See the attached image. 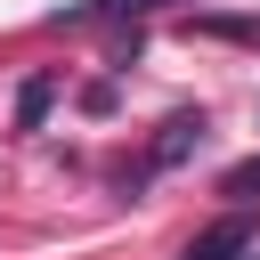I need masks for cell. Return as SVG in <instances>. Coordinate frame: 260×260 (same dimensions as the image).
<instances>
[{"label": "cell", "instance_id": "277c9868", "mask_svg": "<svg viewBox=\"0 0 260 260\" xmlns=\"http://www.w3.org/2000/svg\"><path fill=\"white\" fill-rule=\"evenodd\" d=\"M219 195H228V203H252V195H260V154H252V162H236V171L219 179Z\"/></svg>", "mask_w": 260, "mask_h": 260}, {"label": "cell", "instance_id": "7a4b0ae2", "mask_svg": "<svg viewBox=\"0 0 260 260\" xmlns=\"http://www.w3.org/2000/svg\"><path fill=\"white\" fill-rule=\"evenodd\" d=\"M244 244H252V228H244V211H228V219H211V228H203L179 260H236Z\"/></svg>", "mask_w": 260, "mask_h": 260}, {"label": "cell", "instance_id": "3957f363", "mask_svg": "<svg viewBox=\"0 0 260 260\" xmlns=\"http://www.w3.org/2000/svg\"><path fill=\"white\" fill-rule=\"evenodd\" d=\"M154 8H171V0H73V8H57V24H114V16H154Z\"/></svg>", "mask_w": 260, "mask_h": 260}, {"label": "cell", "instance_id": "5b68a950", "mask_svg": "<svg viewBox=\"0 0 260 260\" xmlns=\"http://www.w3.org/2000/svg\"><path fill=\"white\" fill-rule=\"evenodd\" d=\"M49 98H57V81H24V98H16V122L32 130V122L49 114Z\"/></svg>", "mask_w": 260, "mask_h": 260}, {"label": "cell", "instance_id": "6da1fadb", "mask_svg": "<svg viewBox=\"0 0 260 260\" xmlns=\"http://www.w3.org/2000/svg\"><path fill=\"white\" fill-rule=\"evenodd\" d=\"M203 130H211V122H203V114H171V122H162V138H154V154H146V162H154V171H171V162H187V154H195V146H203Z\"/></svg>", "mask_w": 260, "mask_h": 260}]
</instances>
